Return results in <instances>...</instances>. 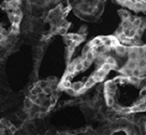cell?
Returning a JSON list of instances; mask_svg holds the SVG:
<instances>
[{"label": "cell", "mask_w": 146, "mask_h": 135, "mask_svg": "<svg viewBox=\"0 0 146 135\" xmlns=\"http://www.w3.org/2000/svg\"><path fill=\"white\" fill-rule=\"evenodd\" d=\"M142 38H143V43L145 42V44H146V29H145V31H144V34H143V37H142Z\"/></svg>", "instance_id": "5"}, {"label": "cell", "mask_w": 146, "mask_h": 135, "mask_svg": "<svg viewBox=\"0 0 146 135\" xmlns=\"http://www.w3.org/2000/svg\"><path fill=\"white\" fill-rule=\"evenodd\" d=\"M121 24L115 33L119 44L125 47H138L143 44L142 37L146 29V18L132 14L127 9H120Z\"/></svg>", "instance_id": "2"}, {"label": "cell", "mask_w": 146, "mask_h": 135, "mask_svg": "<svg viewBox=\"0 0 146 135\" xmlns=\"http://www.w3.org/2000/svg\"><path fill=\"white\" fill-rule=\"evenodd\" d=\"M12 130L11 127L7 126L4 123H0V135H12Z\"/></svg>", "instance_id": "4"}, {"label": "cell", "mask_w": 146, "mask_h": 135, "mask_svg": "<svg viewBox=\"0 0 146 135\" xmlns=\"http://www.w3.org/2000/svg\"><path fill=\"white\" fill-rule=\"evenodd\" d=\"M142 83L136 77H117L106 86V95L111 105L118 110L140 107L145 94Z\"/></svg>", "instance_id": "1"}, {"label": "cell", "mask_w": 146, "mask_h": 135, "mask_svg": "<svg viewBox=\"0 0 146 135\" xmlns=\"http://www.w3.org/2000/svg\"><path fill=\"white\" fill-rule=\"evenodd\" d=\"M123 8L134 12H146V0H115Z\"/></svg>", "instance_id": "3"}]
</instances>
